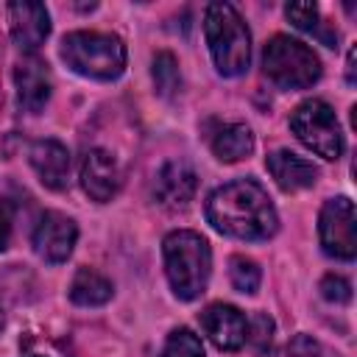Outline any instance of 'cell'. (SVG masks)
I'll return each instance as SVG.
<instances>
[{
    "label": "cell",
    "mask_w": 357,
    "mask_h": 357,
    "mask_svg": "<svg viewBox=\"0 0 357 357\" xmlns=\"http://www.w3.org/2000/svg\"><path fill=\"white\" fill-rule=\"evenodd\" d=\"M206 220L215 231L234 240H271L279 229V215L265 192V187L254 178H234L206 198Z\"/></svg>",
    "instance_id": "obj_1"
},
{
    "label": "cell",
    "mask_w": 357,
    "mask_h": 357,
    "mask_svg": "<svg viewBox=\"0 0 357 357\" xmlns=\"http://www.w3.org/2000/svg\"><path fill=\"white\" fill-rule=\"evenodd\" d=\"M162 257H165V273L176 298L195 301L206 290L209 273H212L209 243L192 229H176L162 240Z\"/></svg>",
    "instance_id": "obj_2"
},
{
    "label": "cell",
    "mask_w": 357,
    "mask_h": 357,
    "mask_svg": "<svg viewBox=\"0 0 357 357\" xmlns=\"http://www.w3.org/2000/svg\"><path fill=\"white\" fill-rule=\"evenodd\" d=\"M204 33L223 78H237L251 64V33L231 3H209L204 11Z\"/></svg>",
    "instance_id": "obj_3"
},
{
    "label": "cell",
    "mask_w": 357,
    "mask_h": 357,
    "mask_svg": "<svg viewBox=\"0 0 357 357\" xmlns=\"http://www.w3.org/2000/svg\"><path fill=\"white\" fill-rule=\"evenodd\" d=\"M61 61L92 81H114L126 70V42L103 31H70L59 47Z\"/></svg>",
    "instance_id": "obj_4"
},
{
    "label": "cell",
    "mask_w": 357,
    "mask_h": 357,
    "mask_svg": "<svg viewBox=\"0 0 357 357\" xmlns=\"http://www.w3.org/2000/svg\"><path fill=\"white\" fill-rule=\"evenodd\" d=\"M262 73L279 89H307L321 78V59L301 39L276 33L262 50Z\"/></svg>",
    "instance_id": "obj_5"
},
{
    "label": "cell",
    "mask_w": 357,
    "mask_h": 357,
    "mask_svg": "<svg viewBox=\"0 0 357 357\" xmlns=\"http://www.w3.org/2000/svg\"><path fill=\"white\" fill-rule=\"evenodd\" d=\"M290 131L304 148H310L315 156L326 162H335L343 156V148H346L343 128L337 123L335 109L321 98H310L293 109Z\"/></svg>",
    "instance_id": "obj_6"
},
{
    "label": "cell",
    "mask_w": 357,
    "mask_h": 357,
    "mask_svg": "<svg viewBox=\"0 0 357 357\" xmlns=\"http://www.w3.org/2000/svg\"><path fill=\"white\" fill-rule=\"evenodd\" d=\"M318 237L326 257L340 262H351L357 257V237H354V204L346 195L329 198L318 215Z\"/></svg>",
    "instance_id": "obj_7"
},
{
    "label": "cell",
    "mask_w": 357,
    "mask_h": 357,
    "mask_svg": "<svg viewBox=\"0 0 357 357\" xmlns=\"http://www.w3.org/2000/svg\"><path fill=\"white\" fill-rule=\"evenodd\" d=\"M75 240H78V226L73 218H67L64 212H45L33 229V251L50 262V265H59V262H67V257L73 254L75 248Z\"/></svg>",
    "instance_id": "obj_8"
},
{
    "label": "cell",
    "mask_w": 357,
    "mask_h": 357,
    "mask_svg": "<svg viewBox=\"0 0 357 357\" xmlns=\"http://www.w3.org/2000/svg\"><path fill=\"white\" fill-rule=\"evenodd\" d=\"M81 187L98 204L112 201L123 187V170L117 159L103 148L86 151L81 159Z\"/></svg>",
    "instance_id": "obj_9"
},
{
    "label": "cell",
    "mask_w": 357,
    "mask_h": 357,
    "mask_svg": "<svg viewBox=\"0 0 357 357\" xmlns=\"http://www.w3.org/2000/svg\"><path fill=\"white\" fill-rule=\"evenodd\" d=\"M198 190V176L190 162L170 159L159 167L153 178V198L165 209H184Z\"/></svg>",
    "instance_id": "obj_10"
},
{
    "label": "cell",
    "mask_w": 357,
    "mask_h": 357,
    "mask_svg": "<svg viewBox=\"0 0 357 357\" xmlns=\"http://www.w3.org/2000/svg\"><path fill=\"white\" fill-rule=\"evenodd\" d=\"M201 329L220 351H237L245 346L248 321L234 304L215 301L201 312Z\"/></svg>",
    "instance_id": "obj_11"
},
{
    "label": "cell",
    "mask_w": 357,
    "mask_h": 357,
    "mask_svg": "<svg viewBox=\"0 0 357 357\" xmlns=\"http://www.w3.org/2000/svg\"><path fill=\"white\" fill-rule=\"evenodd\" d=\"M8 31L20 50H25V53L39 50L50 33V14H47L45 3H33V0L11 3L8 6Z\"/></svg>",
    "instance_id": "obj_12"
},
{
    "label": "cell",
    "mask_w": 357,
    "mask_h": 357,
    "mask_svg": "<svg viewBox=\"0 0 357 357\" xmlns=\"http://www.w3.org/2000/svg\"><path fill=\"white\" fill-rule=\"evenodd\" d=\"M14 86H17V106L25 114H39L50 100V73L47 64L36 56L22 59L14 67Z\"/></svg>",
    "instance_id": "obj_13"
},
{
    "label": "cell",
    "mask_w": 357,
    "mask_h": 357,
    "mask_svg": "<svg viewBox=\"0 0 357 357\" xmlns=\"http://www.w3.org/2000/svg\"><path fill=\"white\" fill-rule=\"evenodd\" d=\"M28 162L47 190H64L70 178V151L59 139H39L28 151Z\"/></svg>",
    "instance_id": "obj_14"
},
{
    "label": "cell",
    "mask_w": 357,
    "mask_h": 357,
    "mask_svg": "<svg viewBox=\"0 0 357 357\" xmlns=\"http://www.w3.org/2000/svg\"><path fill=\"white\" fill-rule=\"evenodd\" d=\"M265 167L273 176V181L279 184V190H284V192L310 190L318 181V167L310 159H304V156H298L287 148L271 151L265 156Z\"/></svg>",
    "instance_id": "obj_15"
},
{
    "label": "cell",
    "mask_w": 357,
    "mask_h": 357,
    "mask_svg": "<svg viewBox=\"0 0 357 357\" xmlns=\"http://www.w3.org/2000/svg\"><path fill=\"white\" fill-rule=\"evenodd\" d=\"M209 145H212V153L220 162L231 165V162L245 159L254 151V134H251V128L245 123H223L212 134Z\"/></svg>",
    "instance_id": "obj_16"
},
{
    "label": "cell",
    "mask_w": 357,
    "mask_h": 357,
    "mask_svg": "<svg viewBox=\"0 0 357 357\" xmlns=\"http://www.w3.org/2000/svg\"><path fill=\"white\" fill-rule=\"evenodd\" d=\"M114 296V284L112 279H106L103 273H98L95 268H78L73 282H70V301L78 307H100L106 301H112Z\"/></svg>",
    "instance_id": "obj_17"
},
{
    "label": "cell",
    "mask_w": 357,
    "mask_h": 357,
    "mask_svg": "<svg viewBox=\"0 0 357 357\" xmlns=\"http://www.w3.org/2000/svg\"><path fill=\"white\" fill-rule=\"evenodd\" d=\"M284 17L304 33H312L321 39V45L326 47H335L337 45V31L326 28L321 22V14H318V6L315 3H287L284 6Z\"/></svg>",
    "instance_id": "obj_18"
},
{
    "label": "cell",
    "mask_w": 357,
    "mask_h": 357,
    "mask_svg": "<svg viewBox=\"0 0 357 357\" xmlns=\"http://www.w3.org/2000/svg\"><path fill=\"white\" fill-rule=\"evenodd\" d=\"M151 78L153 86L162 98H173L181 89V73H178V61L170 50H159L151 61Z\"/></svg>",
    "instance_id": "obj_19"
},
{
    "label": "cell",
    "mask_w": 357,
    "mask_h": 357,
    "mask_svg": "<svg viewBox=\"0 0 357 357\" xmlns=\"http://www.w3.org/2000/svg\"><path fill=\"white\" fill-rule=\"evenodd\" d=\"M245 343L251 346L254 357H273V346H276V324L268 312H254V318L248 321V332H245Z\"/></svg>",
    "instance_id": "obj_20"
},
{
    "label": "cell",
    "mask_w": 357,
    "mask_h": 357,
    "mask_svg": "<svg viewBox=\"0 0 357 357\" xmlns=\"http://www.w3.org/2000/svg\"><path fill=\"white\" fill-rule=\"evenodd\" d=\"M229 279H231V287L237 293H245V296H254L262 284V271L254 259L248 257H231L229 259Z\"/></svg>",
    "instance_id": "obj_21"
},
{
    "label": "cell",
    "mask_w": 357,
    "mask_h": 357,
    "mask_svg": "<svg viewBox=\"0 0 357 357\" xmlns=\"http://www.w3.org/2000/svg\"><path fill=\"white\" fill-rule=\"evenodd\" d=\"M162 357H204V343L192 329L178 326L167 335Z\"/></svg>",
    "instance_id": "obj_22"
},
{
    "label": "cell",
    "mask_w": 357,
    "mask_h": 357,
    "mask_svg": "<svg viewBox=\"0 0 357 357\" xmlns=\"http://www.w3.org/2000/svg\"><path fill=\"white\" fill-rule=\"evenodd\" d=\"M321 296L332 304H349L351 301V284L340 273H326L321 279Z\"/></svg>",
    "instance_id": "obj_23"
},
{
    "label": "cell",
    "mask_w": 357,
    "mask_h": 357,
    "mask_svg": "<svg viewBox=\"0 0 357 357\" xmlns=\"http://www.w3.org/2000/svg\"><path fill=\"white\" fill-rule=\"evenodd\" d=\"M290 357H337V354L329 346H324L318 337L301 332L290 340Z\"/></svg>",
    "instance_id": "obj_24"
},
{
    "label": "cell",
    "mask_w": 357,
    "mask_h": 357,
    "mask_svg": "<svg viewBox=\"0 0 357 357\" xmlns=\"http://www.w3.org/2000/svg\"><path fill=\"white\" fill-rule=\"evenodd\" d=\"M11 220H14V212H11V204L8 201H0V251L8 245L11 240Z\"/></svg>",
    "instance_id": "obj_25"
},
{
    "label": "cell",
    "mask_w": 357,
    "mask_h": 357,
    "mask_svg": "<svg viewBox=\"0 0 357 357\" xmlns=\"http://www.w3.org/2000/svg\"><path fill=\"white\" fill-rule=\"evenodd\" d=\"M346 73H349V84H354V47L349 50V61H346Z\"/></svg>",
    "instance_id": "obj_26"
},
{
    "label": "cell",
    "mask_w": 357,
    "mask_h": 357,
    "mask_svg": "<svg viewBox=\"0 0 357 357\" xmlns=\"http://www.w3.org/2000/svg\"><path fill=\"white\" fill-rule=\"evenodd\" d=\"M3 324H6V315H3V307H0V329H3Z\"/></svg>",
    "instance_id": "obj_27"
}]
</instances>
